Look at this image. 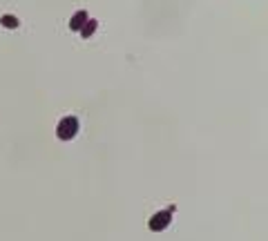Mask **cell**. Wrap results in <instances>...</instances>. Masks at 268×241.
<instances>
[{
    "instance_id": "7a4b0ae2",
    "label": "cell",
    "mask_w": 268,
    "mask_h": 241,
    "mask_svg": "<svg viewBox=\"0 0 268 241\" xmlns=\"http://www.w3.org/2000/svg\"><path fill=\"white\" fill-rule=\"evenodd\" d=\"M170 221H172V212L170 210H159L157 214H152L150 221H148V228L152 230V232H161V230H166Z\"/></svg>"
},
{
    "instance_id": "6da1fadb",
    "label": "cell",
    "mask_w": 268,
    "mask_h": 241,
    "mask_svg": "<svg viewBox=\"0 0 268 241\" xmlns=\"http://www.w3.org/2000/svg\"><path fill=\"white\" fill-rule=\"evenodd\" d=\"M76 134H79V119L76 116H65L60 119V123L56 125V136L60 141H72Z\"/></svg>"
},
{
    "instance_id": "277c9868",
    "label": "cell",
    "mask_w": 268,
    "mask_h": 241,
    "mask_svg": "<svg viewBox=\"0 0 268 241\" xmlns=\"http://www.w3.org/2000/svg\"><path fill=\"white\" fill-rule=\"evenodd\" d=\"M96 27H99V23H96L94 18H90L87 23L83 25V29H81V38H90V36H94Z\"/></svg>"
},
{
    "instance_id": "3957f363",
    "label": "cell",
    "mask_w": 268,
    "mask_h": 241,
    "mask_svg": "<svg viewBox=\"0 0 268 241\" xmlns=\"http://www.w3.org/2000/svg\"><path fill=\"white\" fill-rule=\"evenodd\" d=\"M87 20H90V14H87L85 9H81V12H76L74 16H72V20H70V29H72V32H81Z\"/></svg>"
},
{
    "instance_id": "5b68a950",
    "label": "cell",
    "mask_w": 268,
    "mask_h": 241,
    "mask_svg": "<svg viewBox=\"0 0 268 241\" xmlns=\"http://www.w3.org/2000/svg\"><path fill=\"white\" fill-rule=\"evenodd\" d=\"M0 23H3V27L5 29H18V18L16 16H12V14H7V16H3V20H0Z\"/></svg>"
}]
</instances>
